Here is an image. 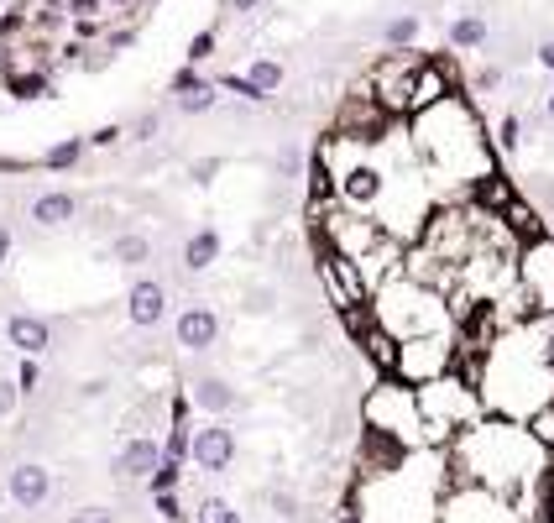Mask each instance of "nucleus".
<instances>
[{
	"label": "nucleus",
	"instance_id": "15",
	"mask_svg": "<svg viewBox=\"0 0 554 523\" xmlns=\"http://www.w3.org/2000/svg\"><path fill=\"white\" fill-rule=\"evenodd\" d=\"M163 466V440H152V435H131L126 445H121V456H115V476L121 482H147V476Z\"/></svg>",
	"mask_w": 554,
	"mask_h": 523
},
{
	"label": "nucleus",
	"instance_id": "5",
	"mask_svg": "<svg viewBox=\"0 0 554 523\" xmlns=\"http://www.w3.org/2000/svg\"><path fill=\"white\" fill-rule=\"evenodd\" d=\"M413 393H419L424 429H429V445H434V450L450 445L460 429L481 419V393H476L471 377L445 372V377H434V382H424V388H413Z\"/></svg>",
	"mask_w": 554,
	"mask_h": 523
},
{
	"label": "nucleus",
	"instance_id": "52",
	"mask_svg": "<svg viewBox=\"0 0 554 523\" xmlns=\"http://www.w3.org/2000/svg\"><path fill=\"white\" fill-rule=\"evenodd\" d=\"M0 523H6V513H0Z\"/></svg>",
	"mask_w": 554,
	"mask_h": 523
},
{
	"label": "nucleus",
	"instance_id": "13",
	"mask_svg": "<svg viewBox=\"0 0 554 523\" xmlns=\"http://www.w3.org/2000/svg\"><path fill=\"white\" fill-rule=\"evenodd\" d=\"M126 320L136 330H157L168 320V288L157 283V278H136L131 293H126Z\"/></svg>",
	"mask_w": 554,
	"mask_h": 523
},
{
	"label": "nucleus",
	"instance_id": "27",
	"mask_svg": "<svg viewBox=\"0 0 554 523\" xmlns=\"http://www.w3.org/2000/svg\"><path fill=\"white\" fill-rule=\"evenodd\" d=\"M382 42H387L392 53H398V48H413V42H419V16H413V11L392 16L387 27H382Z\"/></svg>",
	"mask_w": 554,
	"mask_h": 523
},
{
	"label": "nucleus",
	"instance_id": "40",
	"mask_svg": "<svg viewBox=\"0 0 554 523\" xmlns=\"http://www.w3.org/2000/svg\"><path fill=\"white\" fill-rule=\"evenodd\" d=\"M204 58H215V32H199L189 42V63H204Z\"/></svg>",
	"mask_w": 554,
	"mask_h": 523
},
{
	"label": "nucleus",
	"instance_id": "8",
	"mask_svg": "<svg viewBox=\"0 0 554 523\" xmlns=\"http://www.w3.org/2000/svg\"><path fill=\"white\" fill-rule=\"evenodd\" d=\"M518 293L528 299V314H554V236L518 246Z\"/></svg>",
	"mask_w": 554,
	"mask_h": 523
},
{
	"label": "nucleus",
	"instance_id": "23",
	"mask_svg": "<svg viewBox=\"0 0 554 523\" xmlns=\"http://www.w3.org/2000/svg\"><path fill=\"white\" fill-rule=\"evenodd\" d=\"M361 346H366V361H372V367L382 372V377H392V361H398V340H392L377 320L366 325V335H361Z\"/></svg>",
	"mask_w": 554,
	"mask_h": 523
},
{
	"label": "nucleus",
	"instance_id": "37",
	"mask_svg": "<svg viewBox=\"0 0 554 523\" xmlns=\"http://www.w3.org/2000/svg\"><path fill=\"white\" fill-rule=\"evenodd\" d=\"M152 508H157V513H163L168 523H183V518H189V513H183V508H178V497H173V492H152Z\"/></svg>",
	"mask_w": 554,
	"mask_h": 523
},
{
	"label": "nucleus",
	"instance_id": "51",
	"mask_svg": "<svg viewBox=\"0 0 554 523\" xmlns=\"http://www.w3.org/2000/svg\"><path fill=\"white\" fill-rule=\"evenodd\" d=\"M105 6H115V11H126V6H131V0H105Z\"/></svg>",
	"mask_w": 554,
	"mask_h": 523
},
{
	"label": "nucleus",
	"instance_id": "18",
	"mask_svg": "<svg viewBox=\"0 0 554 523\" xmlns=\"http://www.w3.org/2000/svg\"><path fill=\"white\" fill-rule=\"evenodd\" d=\"M74 215H79V199L68 189H48V194L32 199V220L42 225V231H58V225H68Z\"/></svg>",
	"mask_w": 554,
	"mask_h": 523
},
{
	"label": "nucleus",
	"instance_id": "45",
	"mask_svg": "<svg viewBox=\"0 0 554 523\" xmlns=\"http://www.w3.org/2000/svg\"><path fill=\"white\" fill-rule=\"evenodd\" d=\"M497 84H502L497 68H481V74H476V89H497Z\"/></svg>",
	"mask_w": 554,
	"mask_h": 523
},
{
	"label": "nucleus",
	"instance_id": "29",
	"mask_svg": "<svg viewBox=\"0 0 554 523\" xmlns=\"http://www.w3.org/2000/svg\"><path fill=\"white\" fill-rule=\"evenodd\" d=\"M48 89V74H11V95L16 100H37Z\"/></svg>",
	"mask_w": 554,
	"mask_h": 523
},
{
	"label": "nucleus",
	"instance_id": "35",
	"mask_svg": "<svg viewBox=\"0 0 554 523\" xmlns=\"http://www.w3.org/2000/svg\"><path fill=\"white\" fill-rule=\"evenodd\" d=\"M225 89H230V95H241V100H251V105H262V95L246 84V74H225L220 79V95H225Z\"/></svg>",
	"mask_w": 554,
	"mask_h": 523
},
{
	"label": "nucleus",
	"instance_id": "41",
	"mask_svg": "<svg viewBox=\"0 0 554 523\" xmlns=\"http://www.w3.org/2000/svg\"><path fill=\"white\" fill-rule=\"evenodd\" d=\"M121 136H126L121 126H95V131L84 136V142H89V147H115V142H121Z\"/></svg>",
	"mask_w": 554,
	"mask_h": 523
},
{
	"label": "nucleus",
	"instance_id": "50",
	"mask_svg": "<svg viewBox=\"0 0 554 523\" xmlns=\"http://www.w3.org/2000/svg\"><path fill=\"white\" fill-rule=\"evenodd\" d=\"M42 6H48V11H63V6H68V0H42Z\"/></svg>",
	"mask_w": 554,
	"mask_h": 523
},
{
	"label": "nucleus",
	"instance_id": "28",
	"mask_svg": "<svg viewBox=\"0 0 554 523\" xmlns=\"http://www.w3.org/2000/svg\"><path fill=\"white\" fill-rule=\"evenodd\" d=\"M194 523H241V513H236V503H225V497H204L194 508Z\"/></svg>",
	"mask_w": 554,
	"mask_h": 523
},
{
	"label": "nucleus",
	"instance_id": "43",
	"mask_svg": "<svg viewBox=\"0 0 554 523\" xmlns=\"http://www.w3.org/2000/svg\"><path fill=\"white\" fill-rule=\"evenodd\" d=\"M131 42H136V32H131V27H121V32H110L105 48H110V53H121V48H131Z\"/></svg>",
	"mask_w": 554,
	"mask_h": 523
},
{
	"label": "nucleus",
	"instance_id": "17",
	"mask_svg": "<svg viewBox=\"0 0 554 523\" xmlns=\"http://www.w3.org/2000/svg\"><path fill=\"white\" fill-rule=\"evenodd\" d=\"M6 340L21 356H42V351L53 346V325L42 320V314H11V320H6Z\"/></svg>",
	"mask_w": 554,
	"mask_h": 523
},
{
	"label": "nucleus",
	"instance_id": "39",
	"mask_svg": "<svg viewBox=\"0 0 554 523\" xmlns=\"http://www.w3.org/2000/svg\"><path fill=\"white\" fill-rule=\"evenodd\" d=\"M16 403H21L16 377H0V419H11V414H16Z\"/></svg>",
	"mask_w": 554,
	"mask_h": 523
},
{
	"label": "nucleus",
	"instance_id": "44",
	"mask_svg": "<svg viewBox=\"0 0 554 523\" xmlns=\"http://www.w3.org/2000/svg\"><path fill=\"white\" fill-rule=\"evenodd\" d=\"M534 58H539V68H549V74H554V37L539 42V53H534Z\"/></svg>",
	"mask_w": 554,
	"mask_h": 523
},
{
	"label": "nucleus",
	"instance_id": "7",
	"mask_svg": "<svg viewBox=\"0 0 554 523\" xmlns=\"http://www.w3.org/2000/svg\"><path fill=\"white\" fill-rule=\"evenodd\" d=\"M455 361V330L445 335H413V340H398V361H392V377L403 388H424V382L445 377Z\"/></svg>",
	"mask_w": 554,
	"mask_h": 523
},
{
	"label": "nucleus",
	"instance_id": "46",
	"mask_svg": "<svg viewBox=\"0 0 554 523\" xmlns=\"http://www.w3.org/2000/svg\"><path fill=\"white\" fill-rule=\"evenodd\" d=\"M105 388H110V382H105V377H89V382H84V388H79V393H84V398H100Z\"/></svg>",
	"mask_w": 554,
	"mask_h": 523
},
{
	"label": "nucleus",
	"instance_id": "42",
	"mask_svg": "<svg viewBox=\"0 0 554 523\" xmlns=\"http://www.w3.org/2000/svg\"><path fill=\"white\" fill-rule=\"evenodd\" d=\"M194 84H199L194 63H189V68H178V74H173V95H183V89H194Z\"/></svg>",
	"mask_w": 554,
	"mask_h": 523
},
{
	"label": "nucleus",
	"instance_id": "6",
	"mask_svg": "<svg viewBox=\"0 0 554 523\" xmlns=\"http://www.w3.org/2000/svg\"><path fill=\"white\" fill-rule=\"evenodd\" d=\"M319 215V246L325 252H340V257H351V262H372V257H382L387 246H398L382 225H377V215H361V210H314Z\"/></svg>",
	"mask_w": 554,
	"mask_h": 523
},
{
	"label": "nucleus",
	"instance_id": "20",
	"mask_svg": "<svg viewBox=\"0 0 554 523\" xmlns=\"http://www.w3.org/2000/svg\"><path fill=\"white\" fill-rule=\"evenodd\" d=\"M220 252H225L220 231H215V225H199V231L183 241V267H189V272H210L220 262Z\"/></svg>",
	"mask_w": 554,
	"mask_h": 523
},
{
	"label": "nucleus",
	"instance_id": "10",
	"mask_svg": "<svg viewBox=\"0 0 554 523\" xmlns=\"http://www.w3.org/2000/svg\"><path fill=\"white\" fill-rule=\"evenodd\" d=\"M319 283H325L330 304H335L340 314H345V309H366V304H372V293H377L361 262L340 257V252H325V246H319Z\"/></svg>",
	"mask_w": 554,
	"mask_h": 523
},
{
	"label": "nucleus",
	"instance_id": "33",
	"mask_svg": "<svg viewBox=\"0 0 554 523\" xmlns=\"http://www.w3.org/2000/svg\"><path fill=\"white\" fill-rule=\"evenodd\" d=\"M220 168H225V157H194V163H189V178H194V184H215Z\"/></svg>",
	"mask_w": 554,
	"mask_h": 523
},
{
	"label": "nucleus",
	"instance_id": "24",
	"mask_svg": "<svg viewBox=\"0 0 554 523\" xmlns=\"http://www.w3.org/2000/svg\"><path fill=\"white\" fill-rule=\"evenodd\" d=\"M215 105H220V84H215V79H199L194 89H183V95H178L183 116H210Z\"/></svg>",
	"mask_w": 554,
	"mask_h": 523
},
{
	"label": "nucleus",
	"instance_id": "36",
	"mask_svg": "<svg viewBox=\"0 0 554 523\" xmlns=\"http://www.w3.org/2000/svg\"><path fill=\"white\" fill-rule=\"evenodd\" d=\"M518 131H523V121H518V116H507V121L497 126V147H502V152H518V142H523Z\"/></svg>",
	"mask_w": 554,
	"mask_h": 523
},
{
	"label": "nucleus",
	"instance_id": "21",
	"mask_svg": "<svg viewBox=\"0 0 554 523\" xmlns=\"http://www.w3.org/2000/svg\"><path fill=\"white\" fill-rule=\"evenodd\" d=\"M110 262H115V267H126V272L147 267V262H152V241H147L142 231H121V236L110 241Z\"/></svg>",
	"mask_w": 554,
	"mask_h": 523
},
{
	"label": "nucleus",
	"instance_id": "9",
	"mask_svg": "<svg viewBox=\"0 0 554 523\" xmlns=\"http://www.w3.org/2000/svg\"><path fill=\"white\" fill-rule=\"evenodd\" d=\"M413 84H419V58H403V53H387L366 89H372V100L387 110V116H413Z\"/></svg>",
	"mask_w": 554,
	"mask_h": 523
},
{
	"label": "nucleus",
	"instance_id": "48",
	"mask_svg": "<svg viewBox=\"0 0 554 523\" xmlns=\"http://www.w3.org/2000/svg\"><path fill=\"white\" fill-rule=\"evenodd\" d=\"M257 6H262V0H230V11H241V16H246V11H257Z\"/></svg>",
	"mask_w": 554,
	"mask_h": 523
},
{
	"label": "nucleus",
	"instance_id": "22",
	"mask_svg": "<svg viewBox=\"0 0 554 523\" xmlns=\"http://www.w3.org/2000/svg\"><path fill=\"white\" fill-rule=\"evenodd\" d=\"M450 48L455 53H476V48H487V37H492V27H487V16H460V21H450Z\"/></svg>",
	"mask_w": 554,
	"mask_h": 523
},
{
	"label": "nucleus",
	"instance_id": "32",
	"mask_svg": "<svg viewBox=\"0 0 554 523\" xmlns=\"http://www.w3.org/2000/svg\"><path fill=\"white\" fill-rule=\"evenodd\" d=\"M157 131H163V116H157V110H147V116L131 121V142H157Z\"/></svg>",
	"mask_w": 554,
	"mask_h": 523
},
{
	"label": "nucleus",
	"instance_id": "26",
	"mask_svg": "<svg viewBox=\"0 0 554 523\" xmlns=\"http://www.w3.org/2000/svg\"><path fill=\"white\" fill-rule=\"evenodd\" d=\"M84 136H68V142H53L48 152H42V168H48V173H63V168H74L79 163V157H84Z\"/></svg>",
	"mask_w": 554,
	"mask_h": 523
},
{
	"label": "nucleus",
	"instance_id": "19",
	"mask_svg": "<svg viewBox=\"0 0 554 523\" xmlns=\"http://www.w3.org/2000/svg\"><path fill=\"white\" fill-rule=\"evenodd\" d=\"M189 403L204 408L210 419H220V414L236 408V388H230L225 377H199V382H189Z\"/></svg>",
	"mask_w": 554,
	"mask_h": 523
},
{
	"label": "nucleus",
	"instance_id": "14",
	"mask_svg": "<svg viewBox=\"0 0 554 523\" xmlns=\"http://www.w3.org/2000/svg\"><path fill=\"white\" fill-rule=\"evenodd\" d=\"M173 335H178L183 351H210L220 340V314L210 304H183L178 320H173Z\"/></svg>",
	"mask_w": 554,
	"mask_h": 523
},
{
	"label": "nucleus",
	"instance_id": "47",
	"mask_svg": "<svg viewBox=\"0 0 554 523\" xmlns=\"http://www.w3.org/2000/svg\"><path fill=\"white\" fill-rule=\"evenodd\" d=\"M6 257H11V231L0 225V267H6Z\"/></svg>",
	"mask_w": 554,
	"mask_h": 523
},
{
	"label": "nucleus",
	"instance_id": "12",
	"mask_svg": "<svg viewBox=\"0 0 554 523\" xmlns=\"http://www.w3.org/2000/svg\"><path fill=\"white\" fill-rule=\"evenodd\" d=\"M6 497H11L21 513L48 508V497H53V471H48V466H37V461L11 466V471H6Z\"/></svg>",
	"mask_w": 554,
	"mask_h": 523
},
{
	"label": "nucleus",
	"instance_id": "49",
	"mask_svg": "<svg viewBox=\"0 0 554 523\" xmlns=\"http://www.w3.org/2000/svg\"><path fill=\"white\" fill-rule=\"evenodd\" d=\"M544 116L554 121V89H549V95H544Z\"/></svg>",
	"mask_w": 554,
	"mask_h": 523
},
{
	"label": "nucleus",
	"instance_id": "30",
	"mask_svg": "<svg viewBox=\"0 0 554 523\" xmlns=\"http://www.w3.org/2000/svg\"><path fill=\"white\" fill-rule=\"evenodd\" d=\"M27 6H6L0 11V42H11V37H21V27H27Z\"/></svg>",
	"mask_w": 554,
	"mask_h": 523
},
{
	"label": "nucleus",
	"instance_id": "11",
	"mask_svg": "<svg viewBox=\"0 0 554 523\" xmlns=\"http://www.w3.org/2000/svg\"><path fill=\"white\" fill-rule=\"evenodd\" d=\"M189 461H194L199 471H210V476L230 471V466H236V429H225L220 419H215V424H204V429H194Z\"/></svg>",
	"mask_w": 554,
	"mask_h": 523
},
{
	"label": "nucleus",
	"instance_id": "38",
	"mask_svg": "<svg viewBox=\"0 0 554 523\" xmlns=\"http://www.w3.org/2000/svg\"><path fill=\"white\" fill-rule=\"evenodd\" d=\"M63 11L74 16V21H95V16H100V11H110V6H105V0H68Z\"/></svg>",
	"mask_w": 554,
	"mask_h": 523
},
{
	"label": "nucleus",
	"instance_id": "16",
	"mask_svg": "<svg viewBox=\"0 0 554 523\" xmlns=\"http://www.w3.org/2000/svg\"><path fill=\"white\" fill-rule=\"evenodd\" d=\"M471 210H481V215H507V204H513L518 199V189H513V178H507V173H481V178H471Z\"/></svg>",
	"mask_w": 554,
	"mask_h": 523
},
{
	"label": "nucleus",
	"instance_id": "31",
	"mask_svg": "<svg viewBox=\"0 0 554 523\" xmlns=\"http://www.w3.org/2000/svg\"><path fill=\"white\" fill-rule=\"evenodd\" d=\"M68 523H115V508L110 503H84L68 513Z\"/></svg>",
	"mask_w": 554,
	"mask_h": 523
},
{
	"label": "nucleus",
	"instance_id": "34",
	"mask_svg": "<svg viewBox=\"0 0 554 523\" xmlns=\"http://www.w3.org/2000/svg\"><path fill=\"white\" fill-rule=\"evenodd\" d=\"M37 356H21V367H16V388H21V398H27V393H37Z\"/></svg>",
	"mask_w": 554,
	"mask_h": 523
},
{
	"label": "nucleus",
	"instance_id": "2",
	"mask_svg": "<svg viewBox=\"0 0 554 523\" xmlns=\"http://www.w3.org/2000/svg\"><path fill=\"white\" fill-rule=\"evenodd\" d=\"M424 450H413V456L387 476H366L356 523H434L440 518V471H419Z\"/></svg>",
	"mask_w": 554,
	"mask_h": 523
},
{
	"label": "nucleus",
	"instance_id": "1",
	"mask_svg": "<svg viewBox=\"0 0 554 523\" xmlns=\"http://www.w3.org/2000/svg\"><path fill=\"white\" fill-rule=\"evenodd\" d=\"M549 450L528 435V424L518 419H476L445 445V466H455V476L466 487L481 492H523L534 476L544 471Z\"/></svg>",
	"mask_w": 554,
	"mask_h": 523
},
{
	"label": "nucleus",
	"instance_id": "25",
	"mask_svg": "<svg viewBox=\"0 0 554 523\" xmlns=\"http://www.w3.org/2000/svg\"><path fill=\"white\" fill-rule=\"evenodd\" d=\"M246 84L257 89L262 100H267V95H277V89H283V63H277V58H257V63L246 68Z\"/></svg>",
	"mask_w": 554,
	"mask_h": 523
},
{
	"label": "nucleus",
	"instance_id": "4",
	"mask_svg": "<svg viewBox=\"0 0 554 523\" xmlns=\"http://www.w3.org/2000/svg\"><path fill=\"white\" fill-rule=\"evenodd\" d=\"M361 424L377 429V435H387V440H398V445H408V450H424L429 445L419 393L403 388L398 377H382L377 388L361 398Z\"/></svg>",
	"mask_w": 554,
	"mask_h": 523
},
{
	"label": "nucleus",
	"instance_id": "3",
	"mask_svg": "<svg viewBox=\"0 0 554 523\" xmlns=\"http://www.w3.org/2000/svg\"><path fill=\"white\" fill-rule=\"evenodd\" d=\"M372 314L377 325L392 335V340H413V335H445L455 330V314H450V299L440 288H429L408 272H392V278L372 293Z\"/></svg>",
	"mask_w": 554,
	"mask_h": 523
}]
</instances>
